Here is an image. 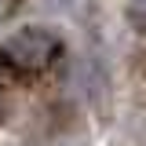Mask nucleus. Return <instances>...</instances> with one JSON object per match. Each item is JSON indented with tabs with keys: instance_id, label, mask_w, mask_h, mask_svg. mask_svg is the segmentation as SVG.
<instances>
[{
	"instance_id": "obj_1",
	"label": "nucleus",
	"mask_w": 146,
	"mask_h": 146,
	"mask_svg": "<svg viewBox=\"0 0 146 146\" xmlns=\"http://www.w3.org/2000/svg\"><path fill=\"white\" fill-rule=\"evenodd\" d=\"M58 36L44 26H29V29H18L15 36H7L4 44V58L15 66V70H44L51 66V58L58 55Z\"/></svg>"
},
{
	"instance_id": "obj_2",
	"label": "nucleus",
	"mask_w": 146,
	"mask_h": 146,
	"mask_svg": "<svg viewBox=\"0 0 146 146\" xmlns=\"http://www.w3.org/2000/svg\"><path fill=\"white\" fill-rule=\"evenodd\" d=\"M128 11L135 18H146V0H128Z\"/></svg>"
}]
</instances>
